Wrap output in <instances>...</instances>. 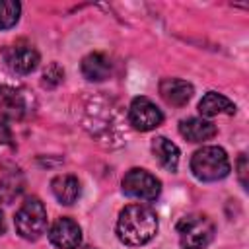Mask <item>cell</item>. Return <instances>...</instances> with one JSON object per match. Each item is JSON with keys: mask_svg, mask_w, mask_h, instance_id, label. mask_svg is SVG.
<instances>
[{"mask_svg": "<svg viewBox=\"0 0 249 249\" xmlns=\"http://www.w3.org/2000/svg\"><path fill=\"white\" fill-rule=\"evenodd\" d=\"M158 233V214L146 204H128L117 220V235L124 245L140 247Z\"/></svg>", "mask_w": 249, "mask_h": 249, "instance_id": "1", "label": "cell"}, {"mask_svg": "<svg viewBox=\"0 0 249 249\" xmlns=\"http://www.w3.org/2000/svg\"><path fill=\"white\" fill-rule=\"evenodd\" d=\"M16 231L27 241H37L47 230V208L37 196H29L21 202L14 218Z\"/></svg>", "mask_w": 249, "mask_h": 249, "instance_id": "3", "label": "cell"}, {"mask_svg": "<svg viewBox=\"0 0 249 249\" xmlns=\"http://www.w3.org/2000/svg\"><path fill=\"white\" fill-rule=\"evenodd\" d=\"M179 132L183 138H187L189 142H206L210 138L216 136L218 128L214 123H210L208 119H202V117H189V119H183L179 123Z\"/></svg>", "mask_w": 249, "mask_h": 249, "instance_id": "11", "label": "cell"}, {"mask_svg": "<svg viewBox=\"0 0 249 249\" xmlns=\"http://www.w3.org/2000/svg\"><path fill=\"white\" fill-rule=\"evenodd\" d=\"M198 113L202 115V119L204 117L210 119V117H216V115H222V113L233 115L235 113V103L231 99H228L226 95H222V93L208 91L198 103Z\"/></svg>", "mask_w": 249, "mask_h": 249, "instance_id": "15", "label": "cell"}, {"mask_svg": "<svg viewBox=\"0 0 249 249\" xmlns=\"http://www.w3.org/2000/svg\"><path fill=\"white\" fill-rule=\"evenodd\" d=\"M111 58L103 53H89L82 58V74L89 82H103L111 76Z\"/></svg>", "mask_w": 249, "mask_h": 249, "instance_id": "12", "label": "cell"}, {"mask_svg": "<svg viewBox=\"0 0 249 249\" xmlns=\"http://www.w3.org/2000/svg\"><path fill=\"white\" fill-rule=\"evenodd\" d=\"M247 154H239L237 158V177H239V183L243 185V189H247Z\"/></svg>", "mask_w": 249, "mask_h": 249, "instance_id": "19", "label": "cell"}, {"mask_svg": "<svg viewBox=\"0 0 249 249\" xmlns=\"http://www.w3.org/2000/svg\"><path fill=\"white\" fill-rule=\"evenodd\" d=\"M191 171L198 181H220L231 171L230 158L220 146H202L191 158Z\"/></svg>", "mask_w": 249, "mask_h": 249, "instance_id": "2", "label": "cell"}, {"mask_svg": "<svg viewBox=\"0 0 249 249\" xmlns=\"http://www.w3.org/2000/svg\"><path fill=\"white\" fill-rule=\"evenodd\" d=\"M84 249H97V247H84Z\"/></svg>", "mask_w": 249, "mask_h": 249, "instance_id": "22", "label": "cell"}, {"mask_svg": "<svg viewBox=\"0 0 249 249\" xmlns=\"http://www.w3.org/2000/svg\"><path fill=\"white\" fill-rule=\"evenodd\" d=\"M193 93H195L193 86L181 78H163L160 82V95L163 97L165 103H169L173 107L187 105L189 99L193 97Z\"/></svg>", "mask_w": 249, "mask_h": 249, "instance_id": "10", "label": "cell"}, {"mask_svg": "<svg viewBox=\"0 0 249 249\" xmlns=\"http://www.w3.org/2000/svg\"><path fill=\"white\" fill-rule=\"evenodd\" d=\"M21 191H23V177L19 173L8 175L0 181V200L6 204H10L16 196H19Z\"/></svg>", "mask_w": 249, "mask_h": 249, "instance_id": "16", "label": "cell"}, {"mask_svg": "<svg viewBox=\"0 0 249 249\" xmlns=\"http://www.w3.org/2000/svg\"><path fill=\"white\" fill-rule=\"evenodd\" d=\"M21 4L18 0H0V29H10L19 21Z\"/></svg>", "mask_w": 249, "mask_h": 249, "instance_id": "17", "label": "cell"}, {"mask_svg": "<svg viewBox=\"0 0 249 249\" xmlns=\"http://www.w3.org/2000/svg\"><path fill=\"white\" fill-rule=\"evenodd\" d=\"M152 154L156 158V161L165 169V171H177L179 165V148L167 140L165 136H158L152 142Z\"/></svg>", "mask_w": 249, "mask_h": 249, "instance_id": "14", "label": "cell"}, {"mask_svg": "<svg viewBox=\"0 0 249 249\" xmlns=\"http://www.w3.org/2000/svg\"><path fill=\"white\" fill-rule=\"evenodd\" d=\"M27 111V97L21 89L12 86H0V119L18 121Z\"/></svg>", "mask_w": 249, "mask_h": 249, "instance_id": "9", "label": "cell"}, {"mask_svg": "<svg viewBox=\"0 0 249 249\" xmlns=\"http://www.w3.org/2000/svg\"><path fill=\"white\" fill-rule=\"evenodd\" d=\"M62 78H64V70H62L56 62H53V64L43 72V80H41V84H43V88L53 89V88H56V86L62 82Z\"/></svg>", "mask_w": 249, "mask_h": 249, "instance_id": "18", "label": "cell"}, {"mask_svg": "<svg viewBox=\"0 0 249 249\" xmlns=\"http://www.w3.org/2000/svg\"><path fill=\"white\" fill-rule=\"evenodd\" d=\"M128 123L136 130L148 132L158 128L163 123V113L152 99L140 95V97H134L128 105Z\"/></svg>", "mask_w": 249, "mask_h": 249, "instance_id": "6", "label": "cell"}, {"mask_svg": "<svg viewBox=\"0 0 249 249\" xmlns=\"http://www.w3.org/2000/svg\"><path fill=\"white\" fill-rule=\"evenodd\" d=\"M214 222L206 214H189L177 224L179 243L183 249H206L214 239Z\"/></svg>", "mask_w": 249, "mask_h": 249, "instance_id": "4", "label": "cell"}, {"mask_svg": "<svg viewBox=\"0 0 249 249\" xmlns=\"http://www.w3.org/2000/svg\"><path fill=\"white\" fill-rule=\"evenodd\" d=\"M123 193L126 196L138 198V200H156L161 193V183L156 175H152L150 171L142 169V167H132L124 173L123 181Z\"/></svg>", "mask_w": 249, "mask_h": 249, "instance_id": "5", "label": "cell"}, {"mask_svg": "<svg viewBox=\"0 0 249 249\" xmlns=\"http://www.w3.org/2000/svg\"><path fill=\"white\" fill-rule=\"evenodd\" d=\"M49 241L58 249H78L82 245V228L72 218H58L49 230Z\"/></svg>", "mask_w": 249, "mask_h": 249, "instance_id": "7", "label": "cell"}, {"mask_svg": "<svg viewBox=\"0 0 249 249\" xmlns=\"http://www.w3.org/2000/svg\"><path fill=\"white\" fill-rule=\"evenodd\" d=\"M6 231V222H4V214H2V210H0V235Z\"/></svg>", "mask_w": 249, "mask_h": 249, "instance_id": "21", "label": "cell"}, {"mask_svg": "<svg viewBox=\"0 0 249 249\" xmlns=\"http://www.w3.org/2000/svg\"><path fill=\"white\" fill-rule=\"evenodd\" d=\"M12 140V132L8 128V124L0 123V142H10Z\"/></svg>", "mask_w": 249, "mask_h": 249, "instance_id": "20", "label": "cell"}, {"mask_svg": "<svg viewBox=\"0 0 249 249\" xmlns=\"http://www.w3.org/2000/svg\"><path fill=\"white\" fill-rule=\"evenodd\" d=\"M4 58H6L8 68L18 72V74L33 72L39 66V60H41L37 49L31 47V45H25V43H18V45L8 47L6 53H4Z\"/></svg>", "mask_w": 249, "mask_h": 249, "instance_id": "8", "label": "cell"}, {"mask_svg": "<svg viewBox=\"0 0 249 249\" xmlns=\"http://www.w3.org/2000/svg\"><path fill=\"white\" fill-rule=\"evenodd\" d=\"M51 191L53 195L56 196V200L60 204H74L80 195H82V185L78 181V177L70 175V173H64V175H56L53 181H51Z\"/></svg>", "mask_w": 249, "mask_h": 249, "instance_id": "13", "label": "cell"}]
</instances>
